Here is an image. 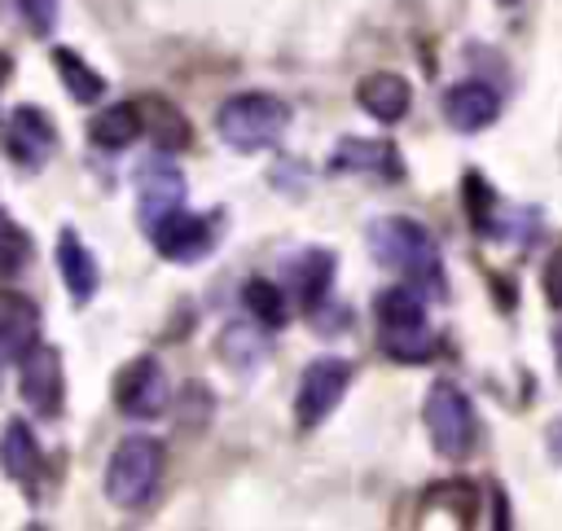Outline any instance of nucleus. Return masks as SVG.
<instances>
[{"instance_id":"nucleus-16","label":"nucleus","mask_w":562,"mask_h":531,"mask_svg":"<svg viewBox=\"0 0 562 531\" xmlns=\"http://www.w3.org/2000/svg\"><path fill=\"white\" fill-rule=\"evenodd\" d=\"M57 268H61V281H66V290H70L75 303H88L97 294L101 268H97L92 250L79 241L75 228H61V237H57Z\"/></svg>"},{"instance_id":"nucleus-22","label":"nucleus","mask_w":562,"mask_h":531,"mask_svg":"<svg viewBox=\"0 0 562 531\" xmlns=\"http://www.w3.org/2000/svg\"><path fill=\"white\" fill-rule=\"evenodd\" d=\"M53 66H57V75H61V88L79 101V105H88V101H101L105 97V79L75 53V48H53Z\"/></svg>"},{"instance_id":"nucleus-1","label":"nucleus","mask_w":562,"mask_h":531,"mask_svg":"<svg viewBox=\"0 0 562 531\" xmlns=\"http://www.w3.org/2000/svg\"><path fill=\"white\" fill-rule=\"evenodd\" d=\"M364 241H369V255L382 268L400 272L426 298H443L448 294V285H443V255H439V241L430 237L426 224H417L408 215H382V219L369 224Z\"/></svg>"},{"instance_id":"nucleus-14","label":"nucleus","mask_w":562,"mask_h":531,"mask_svg":"<svg viewBox=\"0 0 562 531\" xmlns=\"http://www.w3.org/2000/svg\"><path fill=\"white\" fill-rule=\"evenodd\" d=\"M356 101H360V110H364L369 118H378V123H400V118L408 114V105H413V88H408V79L395 75V70H373V75L360 79Z\"/></svg>"},{"instance_id":"nucleus-29","label":"nucleus","mask_w":562,"mask_h":531,"mask_svg":"<svg viewBox=\"0 0 562 531\" xmlns=\"http://www.w3.org/2000/svg\"><path fill=\"white\" fill-rule=\"evenodd\" d=\"M4 364H9V351H4V338H0V373H4Z\"/></svg>"},{"instance_id":"nucleus-3","label":"nucleus","mask_w":562,"mask_h":531,"mask_svg":"<svg viewBox=\"0 0 562 531\" xmlns=\"http://www.w3.org/2000/svg\"><path fill=\"white\" fill-rule=\"evenodd\" d=\"M290 118H294V110L281 97H272V92H237V97H228L220 105L215 132H220V140L228 149L259 154V149H268V145H277L285 136Z\"/></svg>"},{"instance_id":"nucleus-8","label":"nucleus","mask_w":562,"mask_h":531,"mask_svg":"<svg viewBox=\"0 0 562 531\" xmlns=\"http://www.w3.org/2000/svg\"><path fill=\"white\" fill-rule=\"evenodd\" d=\"M18 391L35 417H57L66 404V377H61V351L48 342H35L18 360Z\"/></svg>"},{"instance_id":"nucleus-21","label":"nucleus","mask_w":562,"mask_h":531,"mask_svg":"<svg viewBox=\"0 0 562 531\" xmlns=\"http://www.w3.org/2000/svg\"><path fill=\"white\" fill-rule=\"evenodd\" d=\"M140 123H145V132L154 136V145L158 149H184L189 145V118L171 105V101H162V97H149L145 105H140Z\"/></svg>"},{"instance_id":"nucleus-19","label":"nucleus","mask_w":562,"mask_h":531,"mask_svg":"<svg viewBox=\"0 0 562 531\" xmlns=\"http://www.w3.org/2000/svg\"><path fill=\"white\" fill-rule=\"evenodd\" d=\"M294 285H299V298L303 307L316 316L325 303H329V285H334V255L329 250H303L299 263H294Z\"/></svg>"},{"instance_id":"nucleus-20","label":"nucleus","mask_w":562,"mask_h":531,"mask_svg":"<svg viewBox=\"0 0 562 531\" xmlns=\"http://www.w3.org/2000/svg\"><path fill=\"white\" fill-rule=\"evenodd\" d=\"M220 360L228 364V369H237V373H250L263 355H268V338H263V325H246V320H233V325H224V334H220Z\"/></svg>"},{"instance_id":"nucleus-26","label":"nucleus","mask_w":562,"mask_h":531,"mask_svg":"<svg viewBox=\"0 0 562 531\" xmlns=\"http://www.w3.org/2000/svg\"><path fill=\"white\" fill-rule=\"evenodd\" d=\"M18 9L31 26V35H48L57 26V0H18Z\"/></svg>"},{"instance_id":"nucleus-15","label":"nucleus","mask_w":562,"mask_h":531,"mask_svg":"<svg viewBox=\"0 0 562 531\" xmlns=\"http://www.w3.org/2000/svg\"><path fill=\"white\" fill-rule=\"evenodd\" d=\"M0 465H4V474H9L18 487H26V492H35V483H40V474H44L40 443H35L31 426L18 421V417H13V421L4 426V434H0Z\"/></svg>"},{"instance_id":"nucleus-11","label":"nucleus","mask_w":562,"mask_h":531,"mask_svg":"<svg viewBox=\"0 0 562 531\" xmlns=\"http://www.w3.org/2000/svg\"><path fill=\"white\" fill-rule=\"evenodd\" d=\"M329 171H356V176H378V180H400L404 176V154L395 140L382 136H347L329 154Z\"/></svg>"},{"instance_id":"nucleus-4","label":"nucleus","mask_w":562,"mask_h":531,"mask_svg":"<svg viewBox=\"0 0 562 531\" xmlns=\"http://www.w3.org/2000/svg\"><path fill=\"white\" fill-rule=\"evenodd\" d=\"M162 478V443L149 434H127L110 452L105 465V496L119 509H145Z\"/></svg>"},{"instance_id":"nucleus-24","label":"nucleus","mask_w":562,"mask_h":531,"mask_svg":"<svg viewBox=\"0 0 562 531\" xmlns=\"http://www.w3.org/2000/svg\"><path fill=\"white\" fill-rule=\"evenodd\" d=\"M31 263V233L0 206V276H18Z\"/></svg>"},{"instance_id":"nucleus-27","label":"nucleus","mask_w":562,"mask_h":531,"mask_svg":"<svg viewBox=\"0 0 562 531\" xmlns=\"http://www.w3.org/2000/svg\"><path fill=\"white\" fill-rule=\"evenodd\" d=\"M544 294H549V303L562 312V250L549 259V268H544Z\"/></svg>"},{"instance_id":"nucleus-30","label":"nucleus","mask_w":562,"mask_h":531,"mask_svg":"<svg viewBox=\"0 0 562 531\" xmlns=\"http://www.w3.org/2000/svg\"><path fill=\"white\" fill-rule=\"evenodd\" d=\"M4 75H9V61H4V53H0V79H4Z\"/></svg>"},{"instance_id":"nucleus-17","label":"nucleus","mask_w":562,"mask_h":531,"mask_svg":"<svg viewBox=\"0 0 562 531\" xmlns=\"http://www.w3.org/2000/svg\"><path fill=\"white\" fill-rule=\"evenodd\" d=\"M0 338L9 360H22L40 342V307L22 294H0Z\"/></svg>"},{"instance_id":"nucleus-7","label":"nucleus","mask_w":562,"mask_h":531,"mask_svg":"<svg viewBox=\"0 0 562 531\" xmlns=\"http://www.w3.org/2000/svg\"><path fill=\"white\" fill-rule=\"evenodd\" d=\"M347 386H351V364H347V360H338V355L312 360V364L303 369L299 395H294V421H299V430H316V426L342 404Z\"/></svg>"},{"instance_id":"nucleus-28","label":"nucleus","mask_w":562,"mask_h":531,"mask_svg":"<svg viewBox=\"0 0 562 531\" xmlns=\"http://www.w3.org/2000/svg\"><path fill=\"white\" fill-rule=\"evenodd\" d=\"M553 360H558V369H562V320H558V329H553Z\"/></svg>"},{"instance_id":"nucleus-31","label":"nucleus","mask_w":562,"mask_h":531,"mask_svg":"<svg viewBox=\"0 0 562 531\" xmlns=\"http://www.w3.org/2000/svg\"><path fill=\"white\" fill-rule=\"evenodd\" d=\"M501 4H514V0H501Z\"/></svg>"},{"instance_id":"nucleus-5","label":"nucleus","mask_w":562,"mask_h":531,"mask_svg":"<svg viewBox=\"0 0 562 531\" xmlns=\"http://www.w3.org/2000/svg\"><path fill=\"white\" fill-rule=\"evenodd\" d=\"M422 421H426L430 443H435L439 456H448V461H465V456L474 452L479 417H474L470 395H465L457 382H448V377L430 382L426 404H422Z\"/></svg>"},{"instance_id":"nucleus-12","label":"nucleus","mask_w":562,"mask_h":531,"mask_svg":"<svg viewBox=\"0 0 562 531\" xmlns=\"http://www.w3.org/2000/svg\"><path fill=\"white\" fill-rule=\"evenodd\" d=\"M4 149L13 162L22 167H44V158L57 149V132H53V118L40 110V105H18L9 114V127H4Z\"/></svg>"},{"instance_id":"nucleus-18","label":"nucleus","mask_w":562,"mask_h":531,"mask_svg":"<svg viewBox=\"0 0 562 531\" xmlns=\"http://www.w3.org/2000/svg\"><path fill=\"white\" fill-rule=\"evenodd\" d=\"M140 132H145V123H140V105H132V101L105 105V110L88 123V136H92V145H101V149H127Z\"/></svg>"},{"instance_id":"nucleus-23","label":"nucleus","mask_w":562,"mask_h":531,"mask_svg":"<svg viewBox=\"0 0 562 531\" xmlns=\"http://www.w3.org/2000/svg\"><path fill=\"white\" fill-rule=\"evenodd\" d=\"M241 303H246V312H250L263 329H281V325L290 320L285 290H281L277 281H268V276H250V281L241 285Z\"/></svg>"},{"instance_id":"nucleus-13","label":"nucleus","mask_w":562,"mask_h":531,"mask_svg":"<svg viewBox=\"0 0 562 531\" xmlns=\"http://www.w3.org/2000/svg\"><path fill=\"white\" fill-rule=\"evenodd\" d=\"M496 114H501V92L483 79H465V83H452L443 92V118L465 136L492 127Z\"/></svg>"},{"instance_id":"nucleus-10","label":"nucleus","mask_w":562,"mask_h":531,"mask_svg":"<svg viewBox=\"0 0 562 531\" xmlns=\"http://www.w3.org/2000/svg\"><path fill=\"white\" fill-rule=\"evenodd\" d=\"M184 193H189V184H184V176H180L176 162H167V158H145V162L136 167V215H140L145 228L158 224L167 211L184 206Z\"/></svg>"},{"instance_id":"nucleus-25","label":"nucleus","mask_w":562,"mask_h":531,"mask_svg":"<svg viewBox=\"0 0 562 531\" xmlns=\"http://www.w3.org/2000/svg\"><path fill=\"white\" fill-rule=\"evenodd\" d=\"M465 211L474 219V228L483 237H492V211H496V193L479 180V176H465Z\"/></svg>"},{"instance_id":"nucleus-6","label":"nucleus","mask_w":562,"mask_h":531,"mask_svg":"<svg viewBox=\"0 0 562 531\" xmlns=\"http://www.w3.org/2000/svg\"><path fill=\"white\" fill-rule=\"evenodd\" d=\"M145 233H149V241H154V250H158L162 259H171V263H198V259H206V255L215 250V241H220V219L176 206V211H167L158 224H149Z\"/></svg>"},{"instance_id":"nucleus-2","label":"nucleus","mask_w":562,"mask_h":531,"mask_svg":"<svg viewBox=\"0 0 562 531\" xmlns=\"http://www.w3.org/2000/svg\"><path fill=\"white\" fill-rule=\"evenodd\" d=\"M378 347L400 364H422L435 355V334L426 320V294L417 285H391L373 298Z\"/></svg>"},{"instance_id":"nucleus-9","label":"nucleus","mask_w":562,"mask_h":531,"mask_svg":"<svg viewBox=\"0 0 562 531\" xmlns=\"http://www.w3.org/2000/svg\"><path fill=\"white\" fill-rule=\"evenodd\" d=\"M114 404H119L123 417H140V421L158 417L167 408V373H162V364L154 355L127 360L119 369V377H114Z\"/></svg>"}]
</instances>
